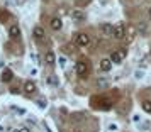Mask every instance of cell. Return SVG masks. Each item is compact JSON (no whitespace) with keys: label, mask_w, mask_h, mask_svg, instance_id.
I'll use <instances>...</instances> for the list:
<instances>
[{"label":"cell","mask_w":151,"mask_h":132,"mask_svg":"<svg viewBox=\"0 0 151 132\" xmlns=\"http://www.w3.org/2000/svg\"><path fill=\"white\" fill-rule=\"evenodd\" d=\"M90 71V63L88 61H78L76 63V73L80 75V76H87Z\"/></svg>","instance_id":"obj_1"},{"label":"cell","mask_w":151,"mask_h":132,"mask_svg":"<svg viewBox=\"0 0 151 132\" xmlns=\"http://www.w3.org/2000/svg\"><path fill=\"white\" fill-rule=\"evenodd\" d=\"M112 36H114L116 39H122L124 36H126V27H124V24H117L116 27H112Z\"/></svg>","instance_id":"obj_2"},{"label":"cell","mask_w":151,"mask_h":132,"mask_svg":"<svg viewBox=\"0 0 151 132\" xmlns=\"http://www.w3.org/2000/svg\"><path fill=\"white\" fill-rule=\"evenodd\" d=\"M124 56H126V51H124V49H119V51H114V53H112V54H110V63H112V64H114V63H121L124 59Z\"/></svg>","instance_id":"obj_3"},{"label":"cell","mask_w":151,"mask_h":132,"mask_svg":"<svg viewBox=\"0 0 151 132\" xmlns=\"http://www.w3.org/2000/svg\"><path fill=\"white\" fill-rule=\"evenodd\" d=\"M88 42H90L88 34L82 32V34H78V36H76V44H78L80 48H85V46H88Z\"/></svg>","instance_id":"obj_4"},{"label":"cell","mask_w":151,"mask_h":132,"mask_svg":"<svg viewBox=\"0 0 151 132\" xmlns=\"http://www.w3.org/2000/svg\"><path fill=\"white\" fill-rule=\"evenodd\" d=\"M63 27V21L60 17H55V19H51V29L53 31H60Z\"/></svg>","instance_id":"obj_5"},{"label":"cell","mask_w":151,"mask_h":132,"mask_svg":"<svg viewBox=\"0 0 151 132\" xmlns=\"http://www.w3.org/2000/svg\"><path fill=\"white\" fill-rule=\"evenodd\" d=\"M0 78H2V81H4V83H9V81L14 78V73H12L10 70H4V71H2V76H0Z\"/></svg>","instance_id":"obj_6"},{"label":"cell","mask_w":151,"mask_h":132,"mask_svg":"<svg viewBox=\"0 0 151 132\" xmlns=\"http://www.w3.org/2000/svg\"><path fill=\"white\" fill-rule=\"evenodd\" d=\"M9 34H10V37H12V39L19 37V34H21V29H19V26H10V29H9Z\"/></svg>","instance_id":"obj_7"},{"label":"cell","mask_w":151,"mask_h":132,"mask_svg":"<svg viewBox=\"0 0 151 132\" xmlns=\"http://www.w3.org/2000/svg\"><path fill=\"white\" fill-rule=\"evenodd\" d=\"M44 61L48 63V64H55V63H56V56H55V53L48 51V53H46V56H44Z\"/></svg>","instance_id":"obj_8"},{"label":"cell","mask_w":151,"mask_h":132,"mask_svg":"<svg viewBox=\"0 0 151 132\" xmlns=\"http://www.w3.org/2000/svg\"><path fill=\"white\" fill-rule=\"evenodd\" d=\"M110 68H112L110 59H102V61H100V70L102 71H110Z\"/></svg>","instance_id":"obj_9"},{"label":"cell","mask_w":151,"mask_h":132,"mask_svg":"<svg viewBox=\"0 0 151 132\" xmlns=\"http://www.w3.org/2000/svg\"><path fill=\"white\" fill-rule=\"evenodd\" d=\"M24 91L29 93V95H31V93H34V91H36V85L32 83V81H27V83L24 85Z\"/></svg>","instance_id":"obj_10"},{"label":"cell","mask_w":151,"mask_h":132,"mask_svg":"<svg viewBox=\"0 0 151 132\" xmlns=\"http://www.w3.org/2000/svg\"><path fill=\"white\" fill-rule=\"evenodd\" d=\"M71 19H75V21H82V19H85V15H83L82 10H73V12H71Z\"/></svg>","instance_id":"obj_11"},{"label":"cell","mask_w":151,"mask_h":132,"mask_svg":"<svg viewBox=\"0 0 151 132\" xmlns=\"http://www.w3.org/2000/svg\"><path fill=\"white\" fill-rule=\"evenodd\" d=\"M32 34H34V37L36 39H42V37H44V31H42V27H34V32H32Z\"/></svg>","instance_id":"obj_12"},{"label":"cell","mask_w":151,"mask_h":132,"mask_svg":"<svg viewBox=\"0 0 151 132\" xmlns=\"http://www.w3.org/2000/svg\"><path fill=\"white\" fill-rule=\"evenodd\" d=\"M102 32L104 34H112V24H104L102 26Z\"/></svg>","instance_id":"obj_13"},{"label":"cell","mask_w":151,"mask_h":132,"mask_svg":"<svg viewBox=\"0 0 151 132\" xmlns=\"http://www.w3.org/2000/svg\"><path fill=\"white\" fill-rule=\"evenodd\" d=\"M143 110L148 112V113H151V102L150 100H144L143 102Z\"/></svg>","instance_id":"obj_14"},{"label":"cell","mask_w":151,"mask_h":132,"mask_svg":"<svg viewBox=\"0 0 151 132\" xmlns=\"http://www.w3.org/2000/svg\"><path fill=\"white\" fill-rule=\"evenodd\" d=\"M37 107L39 108H46V100H37Z\"/></svg>","instance_id":"obj_15"},{"label":"cell","mask_w":151,"mask_h":132,"mask_svg":"<svg viewBox=\"0 0 151 132\" xmlns=\"http://www.w3.org/2000/svg\"><path fill=\"white\" fill-rule=\"evenodd\" d=\"M9 17V14L7 12H0V21H2V19H4V21H5V19H7Z\"/></svg>","instance_id":"obj_16"},{"label":"cell","mask_w":151,"mask_h":132,"mask_svg":"<svg viewBox=\"0 0 151 132\" xmlns=\"http://www.w3.org/2000/svg\"><path fill=\"white\" fill-rule=\"evenodd\" d=\"M109 129H110V131H116V129H117V124H110Z\"/></svg>","instance_id":"obj_17"},{"label":"cell","mask_w":151,"mask_h":132,"mask_svg":"<svg viewBox=\"0 0 151 132\" xmlns=\"http://www.w3.org/2000/svg\"><path fill=\"white\" fill-rule=\"evenodd\" d=\"M136 78H143V71H136Z\"/></svg>","instance_id":"obj_18"},{"label":"cell","mask_w":151,"mask_h":132,"mask_svg":"<svg viewBox=\"0 0 151 132\" xmlns=\"http://www.w3.org/2000/svg\"><path fill=\"white\" fill-rule=\"evenodd\" d=\"M21 132H29V131L26 129V127H22V129H21Z\"/></svg>","instance_id":"obj_19"},{"label":"cell","mask_w":151,"mask_h":132,"mask_svg":"<svg viewBox=\"0 0 151 132\" xmlns=\"http://www.w3.org/2000/svg\"><path fill=\"white\" fill-rule=\"evenodd\" d=\"M71 132H83V131H80V129H75V131H71Z\"/></svg>","instance_id":"obj_20"},{"label":"cell","mask_w":151,"mask_h":132,"mask_svg":"<svg viewBox=\"0 0 151 132\" xmlns=\"http://www.w3.org/2000/svg\"><path fill=\"white\" fill-rule=\"evenodd\" d=\"M148 12H150V17H151V9H150V10H148Z\"/></svg>","instance_id":"obj_21"}]
</instances>
